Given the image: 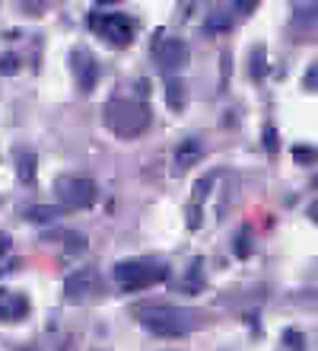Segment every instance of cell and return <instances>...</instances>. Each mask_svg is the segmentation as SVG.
<instances>
[{
  "mask_svg": "<svg viewBox=\"0 0 318 351\" xmlns=\"http://www.w3.org/2000/svg\"><path fill=\"white\" fill-rule=\"evenodd\" d=\"M55 195H57V204L64 211H83L96 202V182L86 179V176H57L55 182Z\"/></svg>",
  "mask_w": 318,
  "mask_h": 351,
  "instance_id": "cell-4",
  "label": "cell"
},
{
  "mask_svg": "<svg viewBox=\"0 0 318 351\" xmlns=\"http://www.w3.org/2000/svg\"><path fill=\"white\" fill-rule=\"evenodd\" d=\"M302 86H306L309 93H318V61L309 67V71H306V77H302Z\"/></svg>",
  "mask_w": 318,
  "mask_h": 351,
  "instance_id": "cell-19",
  "label": "cell"
},
{
  "mask_svg": "<svg viewBox=\"0 0 318 351\" xmlns=\"http://www.w3.org/2000/svg\"><path fill=\"white\" fill-rule=\"evenodd\" d=\"M61 204H32L26 208V221H36V223H51L61 217Z\"/></svg>",
  "mask_w": 318,
  "mask_h": 351,
  "instance_id": "cell-12",
  "label": "cell"
},
{
  "mask_svg": "<svg viewBox=\"0 0 318 351\" xmlns=\"http://www.w3.org/2000/svg\"><path fill=\"white\" fill-rule=\"evenodd\" d=\"M153 61L163 67L165 74H172V71L188 64V45H185L182 38H172L159 32L153 42Z\"/></svg>",
  "mask_w": 318,
  "mask_h": 351,
  "instance_id": "cell-7",
  "label": "cell"
},
{
  "mask_svg": "<svg viewBox=\"0 0 318 351\" xmlns=\"http://www.w3.org/2000/svg\"><path fill=\"white\" fill-rule=\"evenodd\" d=\"M283 342L290 345V351H302V348H306V342H302V335L296 332V329H287V332H283Z\"/></svg>",
  "mask_w": 318,
  "mask_h": 351,
  "instance_id": "cell-20",
  "label": "cell"
},
{
  "mask_svg": "<svg viewBox=\"0 0 318 351\" xmlns=\"http://www.w3.org/2000/svg\"><path fill=\"white\" fill-rule=\"evenodd\" d=\"M229 23H233V19H229L226 13H213V16L207 19V29L210 32H220V29H229Z\"/></svg>",
  "mask_w": 318,
  "mask_h": 351,
  "instance_id": "cell-18",
  "label": "cell"
},
{
  "mask_svg": "<svg viewBox=\"0 0 318 351\" xmlns=\"http://www.w3.org/2000/svg\"><path fill=\"white\" fill-rule=\"evenodd\" d=\"M70 64H73V77H77L80 93H92V90H96V84H99V61H96L86 48H77V51H73Z\"/></svg>",
  "mask_w": 318,
  "mask_h": 351,
  "instance_id": "cell-8",
  "label": "cell"
},
{
  "mask_svg": "<svg viewBox=\"0 0 318 351\" xmlns=\"http://www.w3.org/2000/svg\"><path fill=\"white\" fill-rule=\"evenodd\" d=\"M29 313V297L26 294H0V319L3 323H16Z\"/></svg>",
  "mask_w": 318,
  "mask_h": 351,
  "instance_id": "cell-10",
  "label": "cell"
},
{
  "mask_svg": "<svg viewBox=\"0 0 318 351\" xmlns=\"http://www.w3.org/2000/svg\"><path fill=\"white\" fill-rule=\"evenodd\" d=\"M102 294V278L96 268H77L67 275L64 281V297L70 300V304H83V300H90V297H99Z\"/></svg>",
  "mask_w": 318,
  "mask_h": 351,
  "instance_id": "cell-6",
  "label": "cell"
},
{
  "mask_svg": "<svg viewBox=\"0 0 318 351\" xmlns=\"http://www.w3.org/2000/svg\"><path fill=\"white\" fill-rule=\"evenodd\" d=\"M200 160H204V144H200L198 138L182 141L178 150H175V173H185V169L198 167Z\"/></svg>",
  "mask_w": 318,
  "mask_h": 351,
  "instance_id": "cell-9",
  "label": "cell"
},
{
  "mask_svg": "<svg viewBox=\"0 0 318 351\" xmlns=\"http://www.w3.org/2000/svg\"><path fill=\"white\" fill-rule=\"evenodd\" d=\"M16 167H19V179H23V182H32V179H36V154H32V150H19Z\"/></svg>",
  "mask_w": 318,
  "mask_h": 351,
  "instance_id": "cell-14",
  "label": "cell"
},
{
  "mask_svg": "<svg viewBox=\"0 0 318 351\" xmlns=\"http://www.w3.org/2000/svg\"><path fill=\"white\" fill-rule=\"evenodd\" d=\"M64 243H67V256L86 250V237L83 233H64Z\"/></svg>",
  "mask_w": 318,
  "mask_h": 351,
  "instance_id": "cell-17",
  "label": "cell"
},
{
  "mask_svg": "<svg viewBox=\"0 0 318 351\" xmlns=\"http://www.w3.org/2000/svg\"><path fill=\"white\" fill-rule=\"evenodd\" d=\"M233 246H236L239 259H248V256H252V227H242V230L236 233V243H233Z\"/></svg>",
  "mask_w": 318,
  "mask_h": 351,
  "instance_id": "cell-15",
  "label": "cell"
},
{
  "mask_svg": "<svg viewBox=\"0 0 318 351\" xmlns=\"http://www.w3.org/2000/svg\"><path fill=\"white\" fill-rule=\"evenodd\" d=\"M131 316L146 332L159 335V339H182L198 326V313L175 304H163V300H140L131 306Z\"/></svg>",
  "mask_w": 318,
  "mask_h": 351,
  "instance_id": "cell-1",
  "label": "cell"
},
{
  "mask_svg": "<svg viewBox=\"0 0 318 351\" xmlns=\"http://www.w3.org/2000/svg\"><path fill=\"white\" fill-rule=\"evenodd\" d=\"M254 7H258V3H252V0H242V3H233V10H236V13H252Z\"/></svg>",
  "mask_w": 318,
  "mask_h": 351,
  "instance_id": "cell-24",
  "label": "cell"
},
{
  "mask_svg": "<svg viewBox=\"0 0 318 351\" xmlns=\"http://www.w3.org/2000/svg\"><path fill=\"white\" fill-rule=\"evenodd\" d=\"M264 55H267V51H264V45H258L252 51V80H261L264 71H267V67H264Z\"/></svg>",
  "mask_w": 318,
  "mask_h": 351,
  "instance_id": "cell-16",
  "label": "cell"
},
{
  "mask_svg": "<svg viewBox=\"0 0 318 351\" xmlns=\"http://www.w3.org/2000/svg\"><path fill=\"white\" fill-rule=\"evenodd\" d=\"M102 121H105V128H109L111 134H118V138H124V141H134L150 128L153 112H150V106H146L144 99H134V96H115V99L105 102Z\"/></svg>",
  "mask_w": 318,
  "mask_h": 351,
  "instance_id": "cell-2",
  "label": "cell"
},
{
  "mask_svg": "<svg viewBox=\"0 0 318 351\" xmlns=\"http://www.w3.org/2000/svg\"><path fill=\"white\" fill-rule=\"evenodd\" d=\"M19 71V58L16 55H3L0 58V74H16Z\"/></svg>",
  "mask_w": 318,
  "mask_h": 351,
  "instance_id": "cell-21",
  "label": "cell"
},
{
  "mask_svg": "<svg viewBox=\"0 0 318 351\" xmlns=\"http://www.w3.org/2000/svg\"><path fill=\"white\" fill-rule=\"evenodd\" d=\"M165 102L172 112L185 109V84L175 74H165Z\"/></svg>",
  "mask_w": 318,
  "mask_h": 351,
  "instance_id": "cell-11",
  "label": "cell"
},
{
  "mask_svg": "<svg viewBox=\"0 0 318 351\" xmlns=\"http://www.w3.org/2000/svg\"><path fill=\"white\" fill-rule=\"evenodd\" d=\"M309 221H315V223H318V202H312V204H309Z\"/></svg>",
  "mask_w": 318,
  "mask_h": 351,
  "instance_id": "cell-26",
  "label": "cell"
},
{
  "mask_svg": "<svg viewBox=\"0 0 318 351\" xmlns=\"http://www.w3.org/2000/svg\"><path fill=\"white\" fill-rule=\"evenodd\" d=\"M204 259H191V265H188V275H185V281H182V291H188V294H194V291H200L204 287Z\"/></svg>",
  "mask_w": 318,
  "mask_h": 351,
  "instance_id": "cell-13",
  "label": "cell"
},
{
  "mask_svg": "<svg viewBox=\"0 0 318 351\" xmlns=\"http://www.w3.org/2000/svg\"><path fill=\"white\" fill-rule=\"evenodd\" d=\"M90 29L96 36H102L105 42H111L115 48H124L134 42L137 23L127 13H92L90 16Z\"/></svg>",
  "mask_w": 318,
  "mask_h": 351,
  "instance_id": "cell-5",
  "label": "cell"
},
{
  "mask_svg": "<svg viewBox=\"0 0 318 351\" xmlns=\"http://www.w3.org/2000/svg\"><path fill=\"white\" fill-rule=\"evenodd\" d=\"M264 147H267V154H277V131L271 128V125H267V128H264Z\"/></svg>",
  "mask_w": 318,
  "mask_h": 351,
  "instance_id": "cell-23",
  "label": "cell"
},
{
  "mask_svg": "<svg viewBox=\"0 0 318 351\" xmlns=\"http://www.w3.org/2000/svg\"><path fill=\"white\" fill-rule=\"evenodd\" d=\"M7 252H10V237L7 233H0V259H3Z\"/></svg>",
  "mask_w": 318,
  "mask_h": 351,
  "instance_id": "cell-25",
  "label": "cell"
},
{
  "mask_svg": "<svg viewBox=\"0 0 318 351\" xmlns=\"http://www.w3.org/2000/svg\"><path fill=\"white\" fill-rule=\"evenodd\" d=\"M293 160H296V163H312V160H315V150L312 147H293Z\"/></svg>",
  "mask_w": 318,
  "mask_h": 351,
  "instance_id": "cell-22",
  "label": "cell"
},
{
  "mask_svg": "<svg viewBox=\"0 0 318 351\" xmlns=\"http://www.w3.org/2000/svg\"><path fill=\"white\" fill-rule=\"evenodd\" d=\"M111 275H115L121 291L137 294V291H146L153 285H163L169 278V265L159 259H124L111 268Z\"/></svg>",
  "mask_w": 318,
  "mask_h": 351,
  "instance_id": "cell-3",
  "label": "cell"
}]
</instances>
